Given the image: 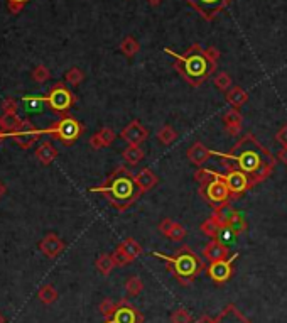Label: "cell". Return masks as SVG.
I'll return each instance as SVG.
<instances>
[{"instance_id": "7c38bea8", "label": "cell", "mask_w": 287, "mask_h": 323, "mask_svg": "<svg viewBox=\"0 0 287 323\" xmlns=\"http://www.w3.org/2000/svg\"><path fill=\"white\" fill-rule=\"evenodd\" d=\"M238 257V252L233 254L232 257L225 259V260H218V263H210V268H208V276L211 277L213 281L222 285V282H227L233 274V263L235 259Z\"/></svg>"}, {"instance_id": "d6a6232c", "label": "cell", "mask_w": 287, "mask_h": 323, "mask_svg": "<svg viewBox=\"0 0 287 323\" xmlns=\"http://www.w3.org/2000/svg\"><path fill=\"white\" fill-rule=\"evenodd\" d=\"M26 105V110L29 113H36L42 110V105L46 104V97H26L22 98Z\"/></svg>"}, {"instance_id": "ee69618b", "label": "cell", "mask_w": 287, "mask_h": 323, "mask_svg": "<svg viewBox=\"0 0 287 323\" xmlns=\"http://www.w3.org/2000/svg\"><path fill=\"white\" fill-rule=\"evenodd\" d=\"M172 222L174 220H171V218H164L162 220V222L159 224V232L164 237H167V234H169V230H171V227H172Z\"/></svg>"}, {"instance_id": "60d3db41", "label": "cell", "mask_w": 287, "mask_h": 323, "mask_svg": "<svg viewBox=\"0 0 287 323\" xmlns=\"http://www.w3.org/2000/svg\"><path fill=\"white\" fill-rule=\"evenodd\" d=\"M17 110H19V104L17 100L9 97L2 102V113L4 115H17Z\"/></svg>"}, {"instance_id": "d6986e66", "label": "cell", "mask_w": 287, "mask_h": 323, "mask_svg": "<svg viewBox=\"0 0 287 323\" xmlns=\"http://www.w3.org/2000/svg\"><path fill=\"white\" fill-rule=\"evenodd\" d=\"M117 137L115 130L110 129V127H103L101 130H98L97 134H93L92 137H90V146L93 147V149H103V147H108L110 144H114V140Z\"/></svg>"}, {"instance_id": "cb8c5ba5", "label": "cell", "mask_w": 287, "mask_h": 323, "mask_svg": "<svg viewBox=\"0 0 287 323\" xmlns=\"http://www.w3.org/2000/svg\"><path fill=\"white\" fill-rule=\"evenodd\" d=\"M201 232H203V235H206V237H210V239H219V234H222V230H223V227L219 225L218 220L213 217L205 220V222L201 224Z\"/></svg>"}, {"instance_id": "d590c367", "label": "cell", "mask_w": 287, "mask_h": 323, "mask_svg": "<svg viewBox=\"0 0 287 323\" xmlns=\"http://www.w3.org/2000/svg\"><path fill=\"white\" fill-rule=\"evenodd\" d=\"M31 78L36 83H46L51 78V71L44 65H37L31 73Z\"/></svg>"}, {"instance_id": "484cf974", "label": "cell", "mask_w": 287, "mask_h": 323, "mask_svg": "<svg viewBox=\"0 0 287 323\" xmlns=\"http://www.w3.org/2000/svg\"><path fill=\"white\" fill-rule=\"evenodd\" d=\"M95 266H97V269L100 271V274L103 276H110L112 271L117 268L112 254H101V256H98L97 260H95Z\"/></svg>"}, {"instance_id": "8fae6325", "label": "cell", "mask_w": 287, "mask_h": 323, "mask_svg": "<svg viewBox=\"0 0 287 323\" xmlns=\"http://www.w3.org/2000/svg\"><path fill=\"white\" fill-rule=\"evenodd\" d=\"M117 305L118 307L114 316L105 323H144V315L137 308H134L127 299H120Z\"/></svg>"}, {"instance_id": "f546056e", "label": "cell", "mask_w": 287, "mask_h": 323, "mask_svg": "<svg viewBox=\"0 0 287 323\" xmlns=\"http://www.w3.org/2000/svg\"><path fill=\"white\" fill-rule=\"evenodd\" d=\"M144 290V281L139 276H130L125 281V291L128 296H139Z\"/></svg>"}, {"instance_id": "8992f818", "label": "cell", "mask_w": 287, "mask_h": 323, "mask_svg": "<svg viewBox=\"0 0 287 323\" xmlns=\"http://www.w3.org/2000/svg\"><path fill=\"white\" fill-rule=\"evenodd\" d=\"M83 130L84 127L80 120H76L71 115H63L58 122H54L53 126L44 130V134H49L51 137L59 140L64 146H73L81 137Z\"/></svg>"}, {"instance_id": "8d00e7d4", "label": "cell", "mask_w": 287, "mask_h": 323, "mask_svg": "<svg viewBox=\"0 0 287 323\" xmlns=\"http://www.w3.org/2000/svg\"><path fill=\"white\" fill-rule=\"evenodd\" d=\"M193 318H191V313L186 308L179 307L171 313V323H191Z\"/></svg>"}, {"instance_id": "74e56055", "label": "cell", "mask_w": 287, "mask_h": 323, "mask_svg": "<svg viewBox=\"0 0 287 323\" xmlns=\"http://www.w3.org/2000/svg\"><path fill=\"white\" fill-rule=\"evenodd\" d=\"M117 307H118V305L115 301H112L110 298H105L103 301L100 303L98 310H100V313L103 315L106 320H108V318H112V316H114V313L117 311Z\"/></svg>"}, {"instance_id": "e575fe53", "label": "cell", "mask_w": 287, "mask_h": 323, "mask_svg": "<svg viewBox=\"0 0 287 323\" xmlns=\"http://www.w3.org/2000/svg\"><path fill=\"white\" fill-rule=\"evenodd\" d=\"M64 80L71 85V87H78L83 80H84V73L80 70V68H76V66H73L70 68V70L66 71V75H64Z\"/></svg>"}, {"instance_id": "7402d4cb", "label": "cell", "mask_w": 287, "mask_h": 323, "mask_svg": "<svg viewBox=\"0 0 287 323\" xmlns=\"http://www.w3.org/2000/svg\"><path fill=\"white\" fill-rule=\"evenodd\" d=\"M56 157H58V149H56L49 140H44V143L36 149V159L41 164H44V166H49Z\"/></svg>"}, {"instance_id": "6da1fadb", "label": "cell", "mask_w": 287, "mask_h": 323, "mask_svg": "<svg viewBox=\"0 0 287 323\" xmlns=\"http://www.w3.org/2000/svg\"><path fill=\"white\" fill-rule=\"evenodd\" d=\"M215 156L222 157L225 166H232L244 171L255 186L266 181L275 168V157L253 134H245L228 152L215 151Z\"/></svg>"}, {"instance_id": "ffe728a7", "label": "cell", "mask_w": 287, "mask_h": 323, "mask_svg": "<svg viewBox=\"0 0 287 323\" xmlns=\"http://www.w3.org/2000/svg\"><path fill=\"white\" fill-rule=\"evenodd\" d=\"M135 181H137L139 188H140V191H142V195H144V193H147V191H150L152 188H154L157 183H159V178L156 176V173L152 171V169L144 168V169H140L137 174H135Z\"/></svg>"}, {"instance_id": "4fadbf2b", "label": "cell", "mask_w": 287, "mask_h": 323, "mask_svg": "<svg viewBox=\"0 0 287 323\" xmlns=\"http://www.w3.org/2000/svg\"><path fill=\"white\" fill-rule=\"evenodd\" d=\"M147 135H149L147 129H145L139 120H132L127 127H123L120 132L122 140H125L128 146H140L145 139H147Z\"/></svg>"}, {"instance_id": "3957f363", "label": "cell", "mask_w": 287, "mask_h": 323, "mask_svg": "<svg viewBox=\"0 0 287 323\" xmlns=\"http://www.w3.org/2000/svg\"><path fill=\"white\" fill-rule=\"evenodd\" d=\"M90 191L101 193L112 207L120 212L130 208L142 195L137 181H135V174H132L125 166H118L114 173L108 174L103 185L90 188Z\"/></svg>"}, {"instance_id": "4316f807", "label": "cell", "mask_w": 287, "mask_h": 323, "mask_svg": "<svg viewBox=\"0 0 287 323\" xmlns=\"http://www.w3.org/2000/svg\"><path fill=\"white\" fill-rule=\"evenodd\" d=\"M120 51L127 56V58H134V56L140 51V44L134 36H125L120 43Z\"/></svg>"}, {"instance_id": "836d02e7", "label": "cell", "mask_w": 287, "mask_h": 323, "mask_svg": "<svg viewBox=\"0 0 287 323\" xmlns=\"http://www.w3.org/2000/svg\"><path fill=\"white\" fill-rule=\"evenodd\" d=\"M213 83H215V87L219 90V92H225L227 93L230 88H232V76L228 75V73L225 71H219L218 75L213 78Z\"/></svg>"}, {"instance_id": "d4e9b609", "label": "cell", "mask_w": 287, "mask_h": 323, "mask_svg": "<svg viewBox=\"0 0 287 323\" xmlns=\"http://www.w3.org/2000/svg\"><path fill=\"white\" fill-rule=\"evenodd\" d=\"M122 156L123 159H125V163H128L130 166H137V164L144 159L145 152L140 146H127L125 149H123Z\"/></svg>"}, {"instance_id": "44dd1931", "label": "cell", "mask_w": 287, "mask_h": 323, "mask_svg": "<svg viewBox=\"0 0 287 323\" xmlns=\"http://www.w3.org/2000/svg\"><path fill=\"white\" fill-rule=\"evenodd\" d=\"M236 213H238V212L235 210V207L232 205V203L225 201L219 207L215 208V213H213V217H215L218 222H219V225H222L223 229H225V227H228L230 224H232V220L235 218Z\"/></svg>"}, {"instance_id": "c3c4849f", "label": "cell", "mask_w": 287, "mask_h": 323, "mask_svg": "<svg viewBox=\"0 0 287 323\" xmlns=\"http://www.w3.org/2000/svg\"><path fill=\"white\" fill-rule=\"evenodd\" d=\"M5 195V185L2 183V181H0V198H2Z\"/></svg>"}, {"instance_id": "ab89813d", "label": "cell", "mask_w": 287, "mask_h": 323, "mask_svg": "<svg viewBox=\"0 0 287 323\" xmlns=\"http://www.w3.org/2000/svg\"><path fill=\"white\" fill-rule=\"evenodd\" d=\"M112 257H114L115 264H117V266H120V268H122V266H127V264H130V263H132V259L128 257V254L120 247V244H118L115 251L112 252Z\"/></svg>"}, {"instance_id": "7dc6e473", "label": "cell", "mask_w": 287, "mask_h": 323, "mask_svg": "<svg viewBox=\"0 0 287 323\" xmlns=\"http://www.w3.org/2000/svg\"><path fill=\"white\" fill-rule=\"evenodd\" d=\"M147 4L150 5V7H157V5L162 4V0H147Z\"/></svg>"}, {"instance_id": "2e32d148", "label": "cell", "mask_w": 287, "mask_h": 323, "mask_svg": "<svg viewBox=\"0 0 287 323\" xmlns=\"http://www.w3.org/2000/svg\"><path fill=\"white\" fill-rule=\"evenodd\" d=\"M186 156H188L191 164H194V166H203L211 156H215V151L208 149L203 143H194L188 149V152H186Z\"/></svg>"}, {"instance_id": "277c9868", "label": "cell", "mask_w": 287, "mask_h": 323, "mask_svg": "<svg viewBox=\"0 0 287 323\" xmlns=\"http://www.w3.org/2000/svg\"><path fill=\"white\" fill-rule=\"evenodd\" d=\"M156 257L162 259L167 263V268L171 271V274L181 282L183 286L191 285L201 271H205V263L196 252L191 251L189 247H181L174 256H166L162 252H154Z\"/></svg>"}, {"instance_id": "52a82bcc", "label": "cell", "mask_w": 287, "mask_h": 323, "mask_svg": "<svg viewBox=\"0 0 287 323\" xmlns=\"http://www.w3.org/2000/svg\"><path fill=\"white\" fill-rule=\"evenodd\" d=\"M75 102H76L75 93H73L64 83H56L54 87L49 90L46 97V104L49 105V109L56 113H59L61 117L70 112L71 107L75 105Z\"/></svg>"}, {"instance_id": "f6af8a7d", "label": "cell", "mask_w": 287, "mask_h": 323, "mask_svg": "<svg viewBox=\"0 0 287 323\" xmlns=\"http://www.w3.org/2000/svg\"><path fill=\"white\" fill-rule=\"evenodd\" d=\"M277 159L284 164V166H287V147H284V149H280L279 151V154H277Z\"/></svg>"}, {"instance_id": "bcb514c9", "label": "cell", "mask_w": 287, "mask_h": 323, "mask_svg": "<svg viewBox=\"0 0 287 323\" xmlns=\"http://www.w3.org/2000/svg\"><path fill=\"white\" fill-rule=\"evenodd\" d=\"M196 323H215V318H210V316H201Z\"/></svg>"}, {"instance_id": "f907efd6", "label": "cell", "mask_w": 287, "mask_h": 323, "mask_svg": "<svg viewBox=\"0 0 287 323\" xmlns=\"http://www.w3.org/2000/svg\"><path fill=\"white\" fill-rule=\"evenodd\" d=\"M4 137H5V135H4V134H0V140H2Z\"/></svg>"}, {"instance_id": "4dcf8cb0", "label": "cell", "mask_w": 287, "mask_h": 323, "mask_svg": "<svg viewBox=\"0 0 287 323\" xmlns=\"http://www.w3.org/2000/svg\"><path fill=\"white\" fill-rule=\"evenodd\" d=\"M157 139H159L161 144L169 146L178 139V132L171 126H164V127L159 129V132H157Z\"/></svg>"}, {"instance_id": "30bf717a", "label": "cell", "mask_w": 287, "mask_h": 323, "mask_svg": "<svg viewBox=\"0 0 287 323\" xmlns=\"http://www.w3.org/2000/svg\"><path fill=\"white\" fill-rule=\"evenodd\" d=\"M203 19L211 22L218 14H222L233 0H186Z\"/></svg>"}, {"instance_id": "f1b7e54d", "label": "cell", "mask_w": 287, "mask_h": 323, "mask_svg": "<svg viewBox=\"0 0 287 323\" xmlns=\"http://www.w3.org/2000/svg\"><path fill=\"white\" fill-rule=\"evenodd\" d=\"M120 247L128 254V257H130L132 260H134V259H137L139 256H142V252H144L142 246H140V244H139L137 240H135V239H132V237H128V239L123 240V242L120 244Z\"/></svg>"}, {"instance_id": "ac0fdd59", "label": "cell", "mask_w": 287, "mask_h": 323, "mask_svg": "<svg viewBox=\"0 0 287 323\" xmlns=\"http://www.w3.org/2000/svg\"><path fill=\"white\" fill-rule=\"evenodd\" d=\"M215 323H252V321L249 318H245V315L235 305H227L222 310V313L215 318Z\"/></svg>"}, {"instance_id": "603a6c76", "label": "cell", "mask_w": 287, "mask_h": 323, "mask_svg": "<svg viewBox=\"0 0 287 323\" xmlns=\"http://www.w3.org/2000/svg\"><path fill=\"white\" fill-rule=\"evenodd\" d=\"M247 100H249V93H247L241 87H232L227 92V102L233 107V109L244 107L247 104Z\"/></svg>"}, {"instance_id": "7a4b0ae2", "label": "cell", "mask_w": 287, "mask_h": 323, "mask_svg": "<svg viewBox=\"0 0 287 323\" xmlns=\"http://www.w3.org/2000/svg\"><path fill=\"white\" fill-rule=\"evenodd\" d=\"M164 53L174 58V68L189 87L198 88L211 78L216 71L219 59V51L216 48H203L201 44H193L184 54H178L171 48H166Z\"/></svg>"}, {"instance_id": "e0dca14e", "label": "cell", "mask_w": 287, "mask_h": 323, "mask_svg": "<svg viewBox=\"0 0 287 323\" xmlns=\"http://www.w3.org/2000/svg\"><path fill=\"white\" fill-rule=\"evenodd\" d=\"M222 120H223L225 130H227L230 135H238L240 134L244 117H241V113L238 112V109H228L227 112L223 113Z\"/></svg>"}, {"instance_id": "83f0119b", "label": "cell", "mask_w": 287, "mask_h": 323, "mask_svg": "<svg viewBox=\"0 0 287 323\" xmlns=\"http://www.w3.org/2000/svg\"><path fill=\"white\" fill-rule=\"evenodd\" d=\"M58 291L53 285H44L41 286V290L37 291V298L42 305H53L56 299H58Z\"/></svg>"}, {"instance_id": "5b68a950", "label": "cell", "mask_w": 287, "mask_h": 323, "mask_svg": "<svg viewBox=\"0 0 287 323\" xmlns=\"http://www.w3.org/2000/svg\"><path fill=\"white\" fill-rule=\"evenodd\" d=\"M194 179L200 181V195L203 200H206L213 208L219 207L222 203L228 201L232 195L227 183L219 178L215 169H200L194 173Z\"/></svg>"}, {"instance_id": "9a60e30c", "label": "cell", "mask_w": 287, "mask_h": 323, "mask_svg": "<svg viewBox=\"0 0 287 323\" xmlns=\"http://www.w3.org/2000/svg\"><path fill=\"white\" fill-rule=\"evenodd\" d=\"M64 242L59 239L56 234H48L44 239L39 242V251H41L44 256L49 257V259H54L58 257L61 252L64 251Z\"/></svg>"}, {"instance_id": "1f68e13d", "label": "cell", "mask_w": 287, "mask_h": 323, "mask_svg": "<svg viewBox=\"0 0 287 323\" xmlns=\"http://www.w3.org/2000/svg\"><path fill=\"white\" fill-rule=\"evenodd\" d=\"M225 229H228L233 235H240L247 230V220H245L244 215L238 212L235 215V218L232 220V224H230L228 227H225Z\"/></svg>"}, {"instance_id": "9c48e42d", "label": "cell", "mask_w": 287, "mask_h": 323, "mask_svg": "<svg viewBox=\"0 0 287 323\" xmlns=\"http://www.w3.org/2000/svg\"><path fill=\"white\" fill-rule=\"evenodd\" d=\"M42 134H44V130L37 129L29 118H22L19 122V126L10 132V137H12L22 149H29V147H32L37 143Z\"/></svg>"}, {"instance_id": "5bb4252c", "label": "cell", "mask_w": 287, "mask_h": 323, "mask_svg": "<svg viewBox=\"0 0 287 323\" xmlns=\"http://www.w3.org/2000/svg\"><path fill=\"white\" fill-rule=\"evenodd\" d=\"M203 257L208 259L210 263H218L230 257V247L219 239H211L203 249Z\"/></svg>"}, {"instance_id": "b9f144b4", "label": "cell", "mask_w": 287, "mask_h": 323, "mask_svg": "<svg viewBox=\"0 0 287 323\" xmlns=\"http://www.w3.org/2000/svg\"><path fill=\"white\" fill-rule=\"evenodd\" d=\"M27 2H29V0H7V5H9V10L12 14H19L20 10L26 7Z\"/></svg>"}, {"instance_id": "ba28073f", "label": "cell", "mask_w": 287, "mask_h": 323, "mask_svg": "<svg viewBox=\"0 0 287 323\" xmlns=\"http://www.w3.org/2000/svg\"><path fill=\"white\" fill-rule=\"evenodd\" d=\"M218 174H219V178L227 183L232 198H238L240 195H244L245 191H249L253 186L252 179L247 176L244 171H240V169H236V168L227 166V171L218 173Z\"/></svg>"}, {"instance_id": "681fc988", "label": "cell", "mask_w": 287, "mask_h": 323, "mask_svg": "<svg viewBox=\"0 0 287 323\" xmlns=\"http://www.w3.org/2000/svg\"><path fill=\"white\" fill-rule=\"evenodd\" d=\"M4 321H5V320H4V316H2V315H0V323H4Z\"/></svg>"}, {"instance_id": "7bdbcfd3", "label": "cell", "mask_w": 287, "mask_h": 323, "mask_svg": "<svg viewBox=\"0 0 287 323\" xmlns=\"http://www.w3.org/2000/svg\"><path fill=\"white\" fill-rule=\"evenodd\" d=\"M275 140H277L279 144H282V147H287V124L277 130V134H275Z\"/></svg>"}, {"instance_id": "f35d334b", "label": "cell", "mask_w": 287, "mask_h": 323, "mask_svg": "<svg viewBox=\"0 0 287 323\" xmlns=\"http://www.w3.org/2000/svg\"><path fill=\"white\" fill-rule=\"evenodd\" d=\"M184 237H186V229H184V227L181 224H178V222H172L171 230H169V234H167V239H171L174 242H181Z\"/></svg>"}]
</instances>
